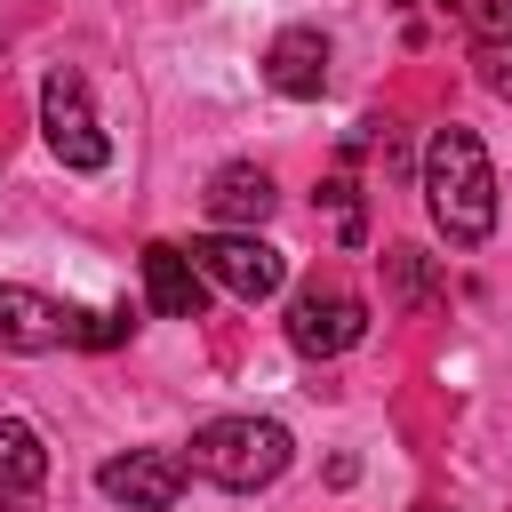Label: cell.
<instances>
[{
  "instance_id": "6da1fadb",
  "label": "cell",
  "mask_w": 512,
  "mask_h": 512,
  "mask_svg": "<svg viewBox=\"0 0 512 512\" xmlns=\"http://www.w3.org/2000/svg\"><path fill=\"white\" fill-rule=\"evenodd\" d=\"M424 208L456 248H480L496 232V168L472 128H432L424 144Z\"/></svg>"
},
{
  "instance_id": "7a4b0ae2",
  "label": "cell",
  "mask_w": 512,
  "mask_h": 512,
  "mask_svg": "<svg viewBox=\"0 0 512 512\" xmlns=\"http://www.w3.org/2000/svg\"><path fill=\"white\" fill-rule=\"evenodd\" d=\"M288 456H296L288 424H272V416H216V424L192 432V456H184V464H192L200 480L232 488V496H256V488H272V480L288 472Z\"/></svg>"
},
{
  "instance_id": "3957f363",
  "label": "cell",
  "mask_w": 512,
  "mask_h": 512,
  "mask_svg": "<svg viewBox=\"0 0 512 512\" xmlns=\"http://www.w3.org/2000/svg\"><path fill=\"white\" fill-rule=\"evenodd\" d=\"M40 136H48V152H56L64 168H80V176H96V168L112 160V136H104V120H96V104H88V80L64 72V64L40 80Z\"/></svg>"
},
{
  "instance_id": "277c9868",
  "label": "cell",
  "mask_w": 512,
  "mask_h": 512,
  "mask_svg": "<svg viewBox=\"0 0 512 512\" xmlns=\"http://www.w3.org/2000/svg\"><path fill=\"white\" fill-rule=\"evenodd\" d=\"M192 264H200V280H216L240 304H264L288 280V256L272 240H256V232H208V240H192Z\"/></svg>"
},
{
  "instance_id": "5b68a950",
  "label": "cell",
  "mask_w": 512,
  "mask_h": 512,
  "mask_svg": "<svg viewBox=\"0 0 512 512\" xmlns=\"http://www.w3.org/2000/svg\"><path fill=\"white\" fill-rule=\"evenodd\" d=\"M368 336V304L352 296V288H336V280H312L296 304H288V344L304 352V360H336V352H352Z\"/></svg>"
},
{
  "instance_id": "8992f818",
  "label": "cell",
  "mask_w": 512,
  "mask_h": 512,
  "mask_svg": "<svg viewBox=\"0 0 512 512\" xmlns=\"http://www.w3.org/2000/svg\"><path fill=\"white\" fill-rule=\"evenodd\" d=\"M184 480H192V464L176 448H128V456H104L96 464V488L112 504H128V512H176Z\"/></svg>"
},
{
  "instance_id": "52a82bcc",
  "label": "cell",
  "mask_w": 512,
  "mask_h": 512,
  "mask_svg": "<svg viewBox=\"0 0 512 512\" xmlns=\"http://www.w3.org/2000/svg\"><path fill=\"white\" fill-rule=\"evenodd\" d=\"M72 344V312L24 280H0V352H56Z\"/></svg>"
},
{
  "instance_id": "ba28073f",
  "label": "cell",
  "mask_w": 512,
  "mask_h": 512,
  "mask_svg": "<svg viewBox=\"0 0 512 512\" xmlns=\"http://www.w3.org/2000/svg\"><path fill=\"white\" fill-rule=\"evenodd\" d=\"M264 80H272V96L312 104V96L328 88V40H320V24H288V32H272V48H264Z\"/></svg>"
},
{
  "instance_id": "9c48e42d",
  "label": "cell",
  "mask_w": 512,
  "mask_h": 512,
  "mask_svg": "<svg viewBox=\"0 0 512 512\" xmlns=\"http://www.w3.org/2000/svg\"><path fill=\"white\" fill-rule=\"evenodd\" d=\"M272 208H280V184H272L256 160H224V168L208 176V216H216V232H256Z\"/></svg>"
},
{
  "instance_id": "30bf717a",
  "label": "cell",
  "mask_w": 512,
  "mask_h": 512,
  "mask_svg": "<svg viewBox=\"0 0 512 512\" xmlns=\"http://www.w3.org/2000/svg\"><path fill=\"white\" fill-rule=\"evenodd\" d=\"M144 304H152L160 320H200L208 280H200L192 248H176V240H152V248H144Z\"/></svg>"
},
{
  "instance_id": "8fae6325",
  "label": "cell",
  "mask_w": 512,
  "mask_h": 512,
  "mask_svg": "<svg viewBox=\"0 0 512 512\" xmlns=\"http://www.w3.org/2000/svg\"><path fill=\"white\" fill-rule=\"evenodd\" d=\"M48 488V440L24 416H0V512H40Z\"/></svg>"
},
{
  "instance_id": "7c38bea8",
  "label": "cell",
  "mask_w": 512,
  "mask_h": 512,
  "mask_svg": "<svg viewBox=\"0 0 512 512\" xmlns=\"http://www.w3.org/2000/svg\"><path fill=\"white\" fill-rule=\"evenodd\" d=\"M384 272H392V296L416 312V304H432V264H424V248H384Z\"/></svg>"
},
{
  "instance_id": "4fadbf2b",
  "label": "cell",
  "mask_w": 512,
  "mask_h": 512,
  "mask_svg": "<svg viewBox=\"0 0 512 512\" xmlns=\"http://www.w3.org/2000/svg\"><path fill=\"white\" fill-rule=\"evenodd\" d=\"M472 48H512V0H464Z\"/></svg>"
},
{
  "instance_id": "5bb4252c",
  "label": "cell",
  "mask_w": 512,
  "mask_h": 512,
  "mask_svg": "<svg viewBox=\"0 0 512 512\" xmlns=\"http://www.w3.org/2000/svg\"><path fill=\"white\" fill-rule=\"evenodd\" d=\"M128 328H136L128 312H72V344H80V352H112Z\"/></svg>"
},
{
  "instance_id": "9a60e30c",
  "label": "cell",
  "mask_w": 512,
  "mask_h": 512,
  "mask_svg": "<svg viewBox=\"0 0 512 512\" xmlns=\"http://www.w3.org/2000/svg\"><path fill=\"white\" fill-rule=\"evenodd\" d=\"M472 64H480L488 96H512V48H472Z\"/></svg>"
},
{
  "instance_id": "2e32d148",
  "label": "cell",
  "mask_w": 512,
  "mask_h": 512,
  "mask_svg": "<svg viewBox=\"0 0 512 512\" xmlns=\"http://www.w3.org/2000/svg\"><path fill=\"white\" fill-rule=\"evenodd\" d=\"M424 512H448V504H424Z\"/></svg>"
}]
</instances>
